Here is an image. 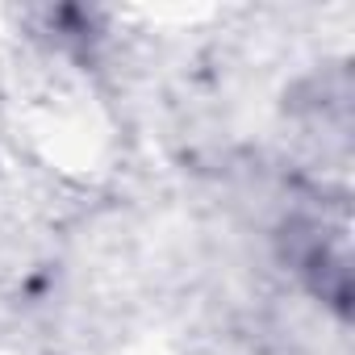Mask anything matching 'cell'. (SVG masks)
<instances>
[{"label": "cell", "mask_w": 355, "mask_h": 355, "mask_svg": "<svg viewBox=\"0 0 355 355\" xmlns=\"http://www.w3.org/2000/svg\"><path fill=\"white\" fill-rule=\"evenodd\" d=\"M284 255L288 263L305 276V284L330 301L338 313H347L351 297V272H347V226L338 222L334 230L322 218H297L284 230Z\"/></svg>", "instance_id": "obj_1"}]
</instances>
